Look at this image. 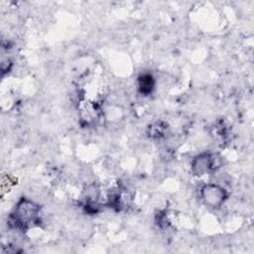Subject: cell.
I'll list each match as a JSON object with an SVG mask.
<instances>
[{
  "label": "cell",
  "instance_id": "1",
  "mask_svg": "<svg viewBox=\"0 0 254 254\" xmlns=\"http://www.w3.org/2000/svg\"><path fill=\"white\" fill-rule=\"evenodd\" d=\"M40 206L31 199L22 197L11 215L12 221L17 228L25 229L38 220Z\"/></svg>",
  "mask_w": 254,
  "mask_h": 254
},
{
  "label": "cell",
  "instance_id": "4",
  "mask_svg": "<svg viewBox=\"0 0 254 254\" xmlns=\"http://www.w3.org/2000/svg\"><path fill=\"white\" fill-rule=\"evenodd\" d=\"M154 85H155V80L151 74L145 73L139 76L138 88L142 94H145V95L150 94L154 88Z\"/></svg>",
  "mask_w": 254,
  "mask_h": 254
},
{
  "label": "cell",
  "instance_id": "3",
  "mask_svg": "<svg viewBox=\"0 0 254 254\" xmlns=\"http://www.w3.org/2000/svg\"><path fill=\"white\" fill-rule=\"evenodd\" d=\"M216 168V158L212 153L203 152L195 156L191 162V172L194 176H203Z\"/></svg>",
  "mask_w": 254,
  "mask_h": 254
},
{
  "label": "cell",
  "instance_id": "2",
  "mask_svg": "<svg viewBox=\"0 0 254 254\" xmlns=\"http://www.w3.org/2000/svg\"><path fill=\"white\" fill-rule=\"evenodd\" d=\"M200 196L203 203L210 208H219L228 197L227 190L216 184H206L200 190Z\"/></svg>",
  "mask_w": 254,
  "mask_h": 254
}]
</instances>
